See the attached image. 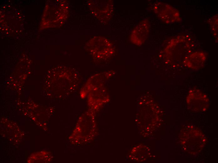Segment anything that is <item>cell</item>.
Segmentation results:
<instances>
[{
    "instance_id": "1",
    "label": "cell",
    "mask_w": 218,
    "mask_h": 163,
    "mask_svg": "<svg viewBox=\"0 0 218 163\" xmlns=\"http://www.w3.org/2000/svg\"><path fill=\"white\" fill-rule=\"evenodd\" d=\"M153 9L158 17L165 23L170 24L180 21L178 11L167 3L161 2L156 3L153 6Z\"/></svg>"
},
{
    "instance_id": "3",
    "label": "cell",
    "mask_w": 218,
    "mask_h": 163,
    "mask_svg": "<svg viewBox=\"0 0 218 163\" xmlns=\"http://www.w3.org/2000/svg\"><path fill=\"white\" fill-rule=\"evenodd\" d=\"M205 60V55L204 53L196 52L187 55L185 58L184 63L188 67L196 70L203 66Z\"/></svg>"
},
{
    "instance_id": "2",
    "label": "cell",
    "mask_w": 218,
    "mask_h": 163,
    "mask_svg": "<svg viewBox=\"0 0 218 163\" xmlns=\"http://www.w3.org/2000/svg\"><path fill=\"white\" fill-rule=\"evenodd\" d=\"M149 31V24L148 20L141 21L131 33L130 39L133 44L140 45L147 39Z\"/></svg>"
},
{
    "instance_id": "4",
    "label": "cell",
    "mask_w": 218,
    "mask_h": 163,
    "mask_svg": "<svg viewBox=\"0 0 218 163\" xmlns=\"http://www.w3.org/2000/svg\"><path fill=\"white\" fill-rule=\"evenodd\" d=\"M210 24L211 29L213 34L215 36L217 37L218 35V16L213 17L209 21Z\"/></svg>"
}]
</instances>
